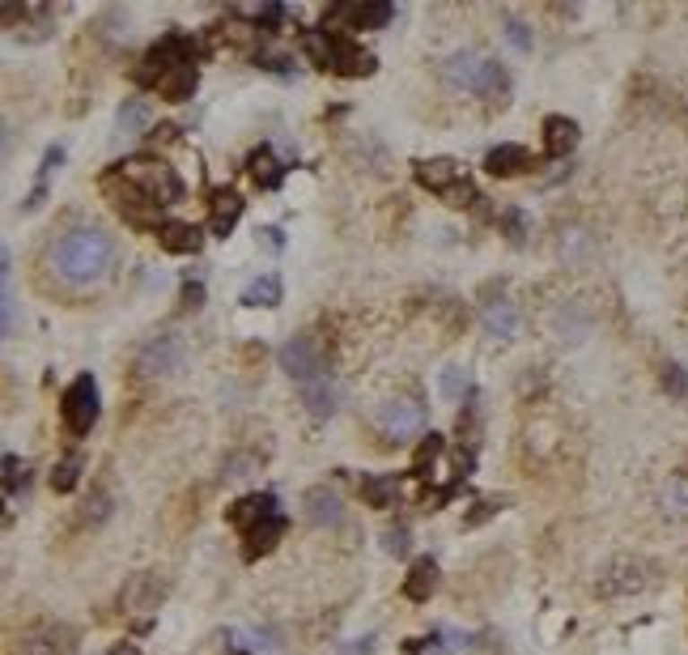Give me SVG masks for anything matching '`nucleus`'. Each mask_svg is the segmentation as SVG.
I'll use <instances>...</instances> for the list:
<instances>
[{
	"instance_id": "obj_35",
	"label": "nucleus",
	"mask_w": 688,
	"mask_h": 655,
	"mask_svg": "<svg viewBox=\"0 0 688 655\" xmlns=\"http://www.w3.org/2000/svg\"><path fill=\"white\" fill-rule=\"evenodd\" d=\"M256 468H259V459L251 456V451H239V456H230V459H225L222 476H225V481H242V476H251Z\"/></svg>"
},
{
	"instance_id": "obj_41",
	"label": "nucleus",
	"mask_w": 688,
	"mask_h": 655,
	"mask_svg": "<svg viewBox=\"0 0 688 655\" xmlns=\"http://www.w3.org/2000/svg\"><path fill=\"white\" fill-rule=\"evenodd\" d=\"M442 200H447V205H455V209H464V205H472V200H476V188L464 179V183H455L450 192H442Z\"/></svg>"
},
{
	"instance_id": "obj_28",
	"label": "nucleus",
	"mask_w": 688,
	"mask_h": 655,
	"mask_svg": "<svg viewBox=\"0 0 688 655\" xmlns=\"http://www.w3.org/2000/svg\"><path fill=\"white\" fill-rule=\"evenodd\" d=\"M247 170H251V179L259 183V188H276V183L285 179V166L273 158V149L264 145V149H256L251 158H247Z\"/></svg>"
},
{
	"instance_id": "obj_48",
	"label": "nucleus",
	"mask_w": 688,
	"mask_h": 655,
	"mask_svg": "<svg viewBox=\"0 0 688 655\" xmlns=\"http://www.w3.org/2000/svg\"><path fill=\"white\" fill-rule=\"evenodd\" d=\"M111 655H141V651H136V642H115Z\"/></svg>"
},
{
	"instance_id": "obj_34",
	"label": "nucleus",
	"mask_w": 688,
	"mask_h": 655,
	"mask_svg": "<svg viewBox=\"0 0 688 655\" xmlns=\"http://www.w3.org/2000/svg\"><path fill=\"white\" fill-rule=\"evenodd\" d=\"M442 447H447V442H442V434H430V439H425V442H421V447H416L413 473H416V476H430V468H433V459L442 456Z\"/></svg>"
},
{
	"instance_id": "obj_26",
	"label": "nucleus",
	"mask_w": 688,
	"mask_h": 655,
	"mask_svg": "<svg viewBox=\"0 0 688 655\" xmlns=\"http://www.w3.org/2000/svg\"><path fill=\"white\" fill-rule=\"evenodd\" d=\"M153 90H158L166 102L192 99V90H196V65H183V68H175V73H166V77H161Z\"/></svg>"
},
{
	"instance_id": "obj_29",
	"label": "nucleus",
	"mask_w": 688,
	"mask_h": 655,
	"mask_svg": "<svg viewBox=\"0 0 688 655\" xmlns=\"http://www.w3.org/2000/svg\"><path fill=\"white\" fill-rule=\"evenodd\" d=\"M281 277L276 273H264V277H256L247 290H242V307H276L281 302Z\"/></svg>"
},
{
	"instance_id": "obj_45",
	"label": "nucleus",
	"mask_w": 688,
	"mask_h": 655,
	"mask_svg": "<svg viewBox=\"0 0 688 655\" xmlns=\"http://www.w3.org/2000/svg\"><path fill=\"white\" fill-rule=\"evenodd\" d=\"M183 302H187V307H200V302H205V285H200V281H187V285H183Z\"/></svg>"
},
{
	"instance_id": "obj_33",
	"label": "nucleus",
	"mask_w": 688,
	"mask_h": 655,
	"mask_svg": "<svg viewBox=\"0 0 688 655\" xmlns=\"http://www.w3.org/2000/svg\"><path fill=\"white\" fill-rule=\"evenodd\" d=\"M77 476H81V456H65L60 464H56V473H51V490L68 493L73 485H77Z\"/></svg>"
},
{
	"instance_id": "obj_3",
	"label": "nucleus",
	"mask_w": 688,
	"mask_h": 655,
	"mask_svg": "<svg viewBox=\"0 0 688 655\" xmlns=\"http://www.w3.org/2000/svg\"><path fill=\"white\" fill-rule=\"evenodd\" d=\"M442 77L447 85L455 90H464V94H484V99H497V94H506V68L481 56V51H455L447 56V65H442Z\"/></svg>"
},
{
	"instance_id": "obj_24",
	"label": "nucleus",
	"mask_w": 688,
	"mask_h": 655,
	"mask_svg": "<svg viewBox=\"0 0 688 655\" xmlns=\"http://www.w3.org/2000/svg\"><path fill=\"white\" fill-rule=\"evenodd\" d=\"M433 588H438V562L433 557H421L413 571H408V579H404V596L421 605V600L433 596Z\"/></svg>"
},
{
	"instance_id": "obj_5",
	"label": "nucleus",
	"mask_w": 688,
	"mask_h": 655,
	"mask_svg": "<svg viewBox=\"0 0 688 655\" xmlns=\"http://www.w3.org/2000/svg\"><path fill=\"white\" fill-rule=\"evenodd\" d=\"M192 56H196V43L187 39V34H166V39H161V43H153V48H149V56L141 60L136 82H141V85H158L166 73L192 65Z\"/></svg>"
},
{
	"instance_id": "obj_20",
	"label": "nucleus",
	"mask_w": 688,
	"mask_h": 655,
	"mask_svg": "<svg viewBox=\"0 0 688 655\" xmlns=\"http://www.w3.org/2000/svg\"><path fill=\"white\" fill-rule=\"evenodd\" d=\"M242 537H247V545H242V557H264V554H273L276 541L285 537V515H273V520L256 524L251 532H242Z\"/></svg>"
},
{
	"instance_id": "obj_23",
	"label": "nucleus",
	"mask_w": 688,
	"mask_h": 655,
	"mask_svg": "<svg viewBox=\"0 0 688 655\" xmlns=\"http://www.w3.org/2000/svg\"><path fill=\"white\" fill-rule=\"evenodd\" d=\"M158 243L166 247V251H175V256H196V251H200V230H196L192 222H161Z\"/></svg>"
},
{
	"instance_id": "obj_12",
	"label": "nucleus",
	"mask_w": 688,
	"mask_h": 655,
	"mask_svg": "<svg viewBox=\"0 0 688 655\" xmlns=\"http://www.w3.org/2000/svg\"><path fill=\"white\" fill-rule=\"evenodd\" d=\"M396 17L391 4H332L327 13H323V26H332V22H349V31H383L387 22Z\"/></svg>"
},
{
	"instance_id": "obj_30",
	"label": "nucleus",
	"mask_w": 688,
	"mask_h": 655,
	"mask_svg": "<svg viewBox=\"0 0 688 655\" xmlns=\"http://www.w3.org/2000/svg\"><path fill=\"white\" fill-rule=\"evenodd\" d=\"M396 493H400V485H396V476H361V498H366L370 507H396Z\"/></svg>"
},
{
	"instance_id": "obj_1",
	"label": "nucleus",
	"mask_w": 688,
	"mask_h": 655,
	"mask_svg": "<svg viewBox=\"0 0 688 655\" xmlns=\"http://www.w3.org/2000/svg\"><path fill=\"white\" fill-rule=\"evenodd\" d=\"M115 260V243L111 234H102L98 226H77L68 230L65 239L51 251V264L56 273L68 281V285H90V281H102L107 268Z\"/></svg>"
},
{
	"instance_id": "obj_9",
	"label": "nucleus",
	"mask_w": 688,
	"mask_h": 655,
	"mask_svg": "<svg viewBox=\"0 0 688 655\" xmlns=\"http://www.w3.org/2000/svg\"><path fill=\"white\" fill-rule=\"evenodd\" d=\"M183 358H187L183 336H179V332H161V336H153V341L136 354V371H141V375H175L179 366H183Z\"/></svg>"
},
{
	"instance_id": "obj_8",
	"label": "nucleus",
	"mask_w": 688,
	"mask_h": 655,
	"mask_svg": "<svg viewBox=\"0 0 688 655\" xmlns=\"http://www.w3.org/2000/svg\"><path fill=\"white\" fill-rule=\"evenodd\" d=\"M281 371H285L298 388L302 383H310V379H319V375H327V366H323V358H319V345L310 341V336H289L285 345H281Z\"/></svg>"
},
{
	"instance_id": "obj_37",
	"label": "nucleus",
	"mask_w": 688,
	"mask_h": 655,
	"mask_svg": "<svg viewBox=\"0 0 688 655\" xmlns=\"http://www.w3.org/2000/svg\"><path fill=\"white\" fill-rule=\"evenodd\" d=\"M383 549L391 557H404L408 549H413V537H408V528H387L383 532Z\"/></svg>"
},
{
	"instance_id": "obj_38",
	"label": "nucleus",
	"mask_w": 688,
	"mask_h": 655,
	"mask_svg": "<svg viewBox=\"0 0 688 655\" xmlns=\"http://www.w3.org/2000/svg\"><path fill=\"white\" fill-rule=\"evenodd\" d=\"M17 481L26 485V464L17 456H4V490H9V498H17Z\"/></svg>"
},
{
	"instance_id": "obj_13",
	"label": "nucleus",
	"mask_w": 688,
	"mask_h": 655,
	"mask_svg": "<svg viewBox=\"0 0 688 655\" xmlns=\"http://www.w3.org/2000/svg\"><path fill=\"white\" fill-rule=\"evenodd\" d=\"M273 515H281V507H276L273 493H247V498H239L234 507L225 511V520L239 528V532H251L256 524L273 520Z\"/></svg>"
},
{
	"instance_id": "obj_19",
	"label": "nucleus",
	"mask_w": 688,
	"mask_h": 655,
	"mask_svg": "<svg viewBox=\"0 0 688 655\" xmlns=\"http://www.w3.org/2000/svg\"><path fill=\"white\" fill-rule=\"evenodd\" d=\"M527 166H531V153L523 145H497L484 153V170L497 175V179H510V175L527 170Z\"/></svg>"
},
{
	"instance_id": "obj_46",
	"label": "nucleus",
	"mask_w": 688,
	"mask_h": 655,
	"mask_svg": "<svg viewBox=\"0 0 688 655\" xmlns=\"http://www.w3.org/2000/svg\"><path fill=\"white\" fill-rule=\"evenodd\" d=\"M256 17L259 22H268V26H281V22H285V9H281V4H264Z\"/></svg>"
},
{
	"instance_id": "obj_27",
	"label": "nucleus",
	"mask_w": 688,
	"mask_h": 655,
	"mask_svg": "<svg viewBox=\"0 0 688 655\" xmlns=\"http://www.w3.org/2000/svg\"><path fill=\"white\" fill-rule=\"evenodd\" d=\"M239 217H242V196L239 192H217V196H213V234H222L225 239Z\"/></svg>"
},
{
	"instance_id": "obj_17",
	"label": "nucleus",
	"mask_w": 688,
	"mask_h": 655,
	"mask_svg": "<svg viewBox=\"0 0 688 655\" xmlns=\"http://www.w3.org/2000/svg\"><path fill=\"white\" fill-rule=\"evenodd\" d=\"M557 256L570 268H582V264H591V256H595V239H591V230H582V226H561V234H557Z\"/></svg>"
},
{
	"instance_id": "obj_4",
	"label": "nucleus",
	"mask_w": 688,
	"mask_h": 655,
	"mask_svg": "<svg viewBox=\"0 0 688 655\" xmlns=\"http://www.w3.org/2000/svg\"><path fill=\"white\" fill-rule=\"evenodd\" d=\"M115 170H119L136 192H144L153 205H179V200H183V183H179V175L166 162H153V158H128V162H119Z\"/></svg>"
},
{
	"instance_id": "obj_10",
	"label": "nucleus",
	"mask_w": 688,
	"mask_h": 655,
	"mask_svg": "<svg viewBox=\"0 0 688 655\" xmlns=\"http://www.w3.org/2000/svg\"><path fill=\"white\" fill-rule=\"evenodd\" d=\"M379 430H383L387 439H413L425 430V405H416V400H387L383 409H379Z\"/></svg>"
},
{
	"instance_id": "obj_15",
	"label": "nucleus",
	"mask_w": 688,
	"mask_h": 655,
	"mask_svg": "<svg viewBox=\"0 0 688 655\" xmlns=\"http://www.w3.org/2000/svg\"><path fill=\"white\" fill-rule=\"evenodd\" d=\"M161 596H166V583H161L158 574H136L128 588H124V608L128 613H153L161 605Z\"/></svg>"
},
{
	"instance_id": "obj_32",
	"label": "nucleus",
	"mask_w": 688,
	"mask_h": 655,
	"mask_svg": "<svg viewBox=\"0 0 688 655\" xmlns=\"http://www.w3.org/2000/svg\"><path fill=\"white\" fill-rule=\"evenodd\" d=\"M438 388H442V396H447V400H464L467 388H472V379H467L464 366H447V371H442V379H438Z\"/></svg>"
},
{
	"instance_id": "obj_40",
	"label": "nucleus",
	"mask_w": 688,
	"mask_h": 655,
	"mask_svg": "<svg viewBox=\"0 0 688 655\" xmlns=\"http://www.w3.org/2000/svg\"><path fill=\"white\" fill-rule=\"evenodd\" d=\"M506 39H510L518 51H531V31L518 22V17H506Z\"/></svg>"
},
{
	"instance_id": "obj_31",
	"label": "nucleus",
	"mask_w": 688,
	"mask_h": 655,
	"mask_svg": "<svg viewBox=\"0 0 688 655\" xmlns=\"http://www.w3.org/2000/svg\"><path fill=\"white\" fill-rule=\"evenodd\" d=\"M149 115H153V107L144 99H124V107H119V132H144L149 128Z\"/></svg>"
},
{
	"instance_id": "obj_16",
	"label": "nucleus",
	"mask_w": 688,
	"mask_h": 655,
	"mask_svg": "<svg viewBox=\"0 0 688 655\" xmlns=\"http://www.w3.org/2000/svg\"><path fill=\"white\" fill-rule=\"evenodd\" d=\"M459 179H464V170H459L455 158H430V162H416V183L430 188V192H438V196L450 192Z\"/></svg>"
},
{
	"instance_id": "obj_7",
	"label": "nucleus",
	"mask_w": 688,
	"mask_h": 655,
	"mask_svg": "<svg viewBox=\"0 0 688 655\" xmlns=\"http://www.w3.org/2000/svg\"><path fill=\"white\" fill-rule=\"evenodd\" d=\"M60 413H65L68 434H90L98 422V383L90 375H77L68 383L65 400H60Z\"/></svg>"
},
{
	"instance_id": "obj_42",
	"label": "nucleus",
	"mask_w": 688,
	"mask_h": 655,
	"mask_svg": "<svg viewBox=\"0 0 688 655\" xmlns=\"http://www.w3.org/2000/svg\"><path fill=\"white\" fill-rule=\"evenodd\" d=\"M506 507V502H501V498H484V502H476V511H472V515H467L464 524L467 528H476V524H484V520H489V515H497V511Z\"/></svg>"
},
{
	"instance_id": "obj_47",
	"label": "nucleus",
	"mask_w": 688,
	"mask_h": 655,
	"mask_svg": "<svg viewBox=\"0 0 688 655\" xmlns=\"http://www.w3.org/2000/svg\"><path fill=\"white\" fill-rule=\"evenodd\" d=\"M408 651H413V655H442V647H438V642H430V639H413V642H408Z\"/></svg>"
},
{
	"instance_id": "obj_43",
	"label": "nucleus",
	"mask_w": 688,
	"mask_h": 655,
	"mask_svg": "<svg viewBox=\"0 0 688 655\" xmlns=\"http://www.w3.org/2000/svg\"><path fill=\"white\" fill-rule=\"evenodd\" d=\"M259 243L268 247V251H281V247H285V239H281V230H276V226H264V230H259Z\"/></svg>"
},
{
	"instance_id": "obj_2",
	"label": "nucleus",
	"mask_w": 688,
	"mask_h": 655,
	"mask_svg": "<svg viewBox=\"0 0 688 655\" xmlns=\"http://www.w3.org/2000/svg\"><path fill=\"white\" fill-rule=\"evenodd\" d=\"M302 51L319 68H332L340 77H370L374 73V56L361 51L349 34H340V31H306Z\"/></svg>"
},
{
	"instance_id": "obj_25",
	"label": "nucleus",
	"mask_w": 688,
	"mask_h": 655,
	"mask_svg": "<svg viewBox=\"0 0 688 655\" xmlns=\"http://www.w3.org/2000/svg\"><path fill=\"white\" fill-rule=\"evenodd\" d=\"M658 507L667 520H688V473H675L658 490Z\"/></svg>"
},
{
	"instance_id": "obj_11",
	"label": "nucleus",
	"mask_w": 688,
	"mask_h": 655,
	"mask_svg": "<svg viewBox=\"0 0 688 655\" xmlns=\"http://www.w3.org/2000/svg\"><path fill=\"white\" fill-rule=\"evenodd\" d=\"M22 655H77V639L68 625L43 622L22 634Z\"/></svg>"
},
{
	"instance_id": "obj_36",
	"label": "nucleus",
	"mask_w": 688,
	"mask_h": 655,
	"mask_svg": "<svg viewBox=\"0 0 688 655\" xmlns=\"http://www.w3.org/2000/svg\"><path fill=\"white\" fill-rule=\"evenodd\" d=\"M501 226H506V239H510V243H523V239H527V214H523V209H506V214H501Z\"/></svg>"
},
{
	"instance_id": "obj_14",
	"label": "nucleus",
	"mask_w": 688,
	"mask_h": 655,
	"mask_svg": "<svg viewBox=\"0 0 688 655\" xmlns=\"http://www.w3.org/2000/svg\"><path fill=\"white\" fill-rule=\"evenodd\" d=\"M306 520H310L315 528H340V520H344L340 493L327 490V485H315V490H306Z\"/></svg>"
},
{
	"instance_id": "obj_39",
	"label": "nucleus",
	"mask_w": 688,
	"mask_h": 655,
	"mask_svg": "<svg viewBox=\"0 0 688 655\" xmlns=\"http://www.w3.org/2000/svg\"><path fill=\"white\" fill-rule=\"evenodd\" d=\"M663 388H667V392L672 396H684L688 392V375H684V366H663Z\"/></svg>"
},
{
	"instance_id": "obj_44",
	"label": "nucleus",
	"mask_w": 688,
	"mask_h": 655,
	"mask_svg": "<svg viewBox=\"0 0 688 655\" xmlns=\"http://www.w3.org/2000/svg\"><path fill=\"white\" fill-rule=\"evenodd\" d=\"M340 655H374V639H353L340 647Z\"/></svg>"
},
{
	"instance_id": "obj_18",
	"label": "nucleus",
	"mask_w": 688,
	"mask_h": 655,
	"mask_svg": "<svg viewBox=\"0 0 688 655\" xmlns=\"http://www.w3.org/2000/svg\"><path fill=\"white\" fill-rule=\"evenodd\" d=\"M481 328H484V336H493V341H510L514 328H518V311H514L510 298H493V302H484Z\"/></svg>"
},
{
	"instance_id": "obj_21",
	"label": "nucleus",
	"mask_w": 688,
	"mask_h": 655,
	"mask_svg": "<svg viewBox=\"0 0 688 655\" xmlns=\"http://www.w3.org/2000/svg\"><path fill=\"white\" fill-rule=\"evenodd\" d=\"M574 145H578V124L574 119H565V115H548L544 119L548 158H565V153H574Z\"/></svg>"
},
{
	"instance_id": "obj_6",
	"label": "nucleus",
	"mask_w": 688,
	"mask_h": 655,
	"mask_svg": "<svg viewBox=\"0 0 688 655\" xmlns=\"http://www.w3.org/2000/svg\"><path fill=\"white\" fill-rule=\"evenodd\" d=\"M646 583H650L646 562H638V557H612L608 566L599 571V579H595V591H599L604 600H624V596L646 591Z\"/></svg>"
},
{
	"instance_id": "obj_22",
	"label": "nucleus",
	"mask_w": 688,
	"mask_h": 655,
	"mask_svg": "<svg viewBox=\"0 0 688 655\" xmlns=\"http://www.w3.org/2000/svg\"><path fill=\"white\" fill-rule=\"evenodd\" d=\"M298 392H302V405L315 413V417H332V413H336V400H340V396H336V383H332V375L310 379V383H302Z\"/></svg>"
}]
</instances>
